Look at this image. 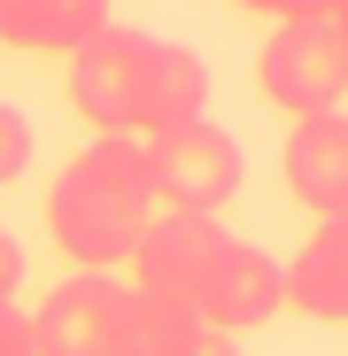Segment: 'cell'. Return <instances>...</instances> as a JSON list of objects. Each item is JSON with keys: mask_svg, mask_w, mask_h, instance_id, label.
Wrapping results in <instances>:
<instances>
[{"mask_svg": "<svg viewBox=\"0 0 348 356\" xmlns=\"http://www.w3.org/2000/svg\"><path fill=\"white\" fill-rule=\"evenodd\" d=\"M155 194H147V163L140 140H93L85 155H70V170L47 194V232L78 271H108L124 264L140 225H147Z\"/></svg>", "mask_w": 348, "mask_h": 356, "instance_id": "1", "label": "cell"}, {"mask_svg": "<svg viewBox=\"0 0 348 356\" xmlns=\"http://www.w3.org/2000/svg\"><path fill=\"white\" fill-rule=\"evenodd\" d=\"M140 163H147V194L163 209H201V217H217V202H232L248 178L240 140L217 116H194V124H170V132L140 140Z\"/></svg>", "mask_w": 348, "mask_h": 356, "instance_id": "2", "label": "cell"}, {"mask_svg": "<svg viewBox=\"0 0 348 356\" xmlns=\"http://www.w3.org/2000/svg\"><path fill=\"white\" fill-rule=\"evenodd\" d=\"M256 86L263 101H279L286 116H325L348 93V54H340V24H271L263 54H256Z\"/></svg>", "mask_w": 348, "mask_h": 356, "instance_id": "3", "label": "cell"}, {"mask_svg": "<svg viewBox=\"0 0 348 356\" xmlns=\"http://www.w3.org/2000/svg\"><path fill=\"white\" fill-rule=\"evenodd\" d=\"M186 302L201 310V325L209 333H256L263 318H279V302H286V271H279V256H263V248H248V241H224L209 248V264L194 271V286H186Z\"/></svg>", "mask_w": 348, "mask_h": 356, "instance_id": "4", "label": "cell"}, {"mask_svg": "<svg viewBox=\"0 0 348 356\" xmlns=\"http://www.w3.org/2000/svg\"><path fill=\"white\" fill-rule=\"evenodd\" d=\"M147 31L108 24L70 54V108L101 140H132V108H140V70H147Z\"/></svg>", "mask_w": 348, "mask_h": 356, "instance_id": "5", "label": "cell"}, {"mask_svg": "<svg viewBox=\"0 0 348 356\" xmlns=\"http://www.w3.org/2000/svg\"><path fill=\"white\" fill-rule=\"evenodd\" d=\"M124 294L108 271H78L31 310L39 356H124Z\"/></svg>", "mask_w": 348, "mask_h": 356, "instance_id": "6", "label": "cell"}, {"mask_svg": "<svg viewBox=\"0 0 348 356\" xmlns=\"http://www.w3.org/2000/svg\"><path fill=\"white\" fill-rule=\"evenodd\" d=\"M286 194L310 217H348V116H295L286 132Z\"/></svg>", "mask_w": 348, "mask_h": 356, "instance_id": "7", "label": "cell"}, {"mask_svg": "<svg viewBox=\"0 0 348 356\" xmlns=\"http://www.w3.org/2000/svg\"><path fill=\"white\" fill-rule=\"evenodd\" d=\"M217 241H224V232H217V217H201V209H147V225H140V241H132L124 264H132L140 286H155V294H186Z\"/></svg>", "mask_w": 348, "mask_h": 356, "instance_id": "8", "label": "cell"}, {"mask_svg": "<svg viewBox=\"0 0 348 356\" xmlns=\"http://www.w3.org/2000/svg\"><path fill=\"white\" fill-rule=\"evenodd\" d=\"M209 108V63L194 47H170L155 39L147 47V70H140V108H132V140H155L170 124H194Z\"/></svg>", "mask_w": 348, "mask_h": 356, "instance_id": "9", "label": "cell"}, {"mask_svg": "<svg viewBox=\"0 0 348 356\" xmlns=\"http://www.w3.org/2000/svg\"><path fill=\"white\" fill-rule=\"evenodd\" d=\"M279 271H286V310L317 325H348V217H317V232Z\"/></svg>", "mask_w": 348, "mask_h": 356, "instance_id": "10", "label": "cell"}, {"mask_svg": "<svg viewBox=\"0 0 348 356\" xmlns=\"http://www.w3.org/2000/svg\"><path fill=\"white\" fill-rule=\"evenodd\" d=\"M108 24V0H0V47L16 54H78Z\"/></svg>", "mask_w": 348, "mask_h": 356, "instance_id": "11", "label": "cell"}, {"mask_svg": "<svg viewBox=\"0 0 348 356\" xmlns=\"http://www.w3.org/2000/svg\"><path fill=\"white\" fill-rule=\"evenodd\" d=\"M201 310L186 294H155V286H132L124 294V356H186L201 341Z\"/></svg>", "mask_w": 348, "mask_h": 356, "instance_id": "12", "label": "cell"}, {"mask_svg": "<svg viewBox=\"0 0 348 356\" xmlns=\"http://www.w3.org/2000/svg\"><path fill=\"white\" fill-rule=\"evenodd\" d=\"M24 170H31V116L0 101V186H16Z\"/></svg>", "mask_w": 348, "mask_h": 356, "instance_id": "13", "label": "cell"}, {"mask_svg": "<svg viewBox=\"0 0 348 356\" xmlns=\"http://www.w3.org/2000/svg\"><path fill=\"white\" fill-rule=\"evenodd\" d=\"M256 16H271V24H333L340 0H256Z\"/></svg>", "mask_w": 348, "mask_h": 356, "instance_id": "14", "label": "cell"}, {"mask_svg": "<svg viewBox=\"0 0 348 356\" xmlns=\"http://www.w3.org/2000/svg\"><path fill=\"white\" fill-rule=\"evenodd\" d=\"M0 356H39V341H31V310H24V302H0Z\"/></svg>", "mask_w": 348, "mask_h": 356, "instance_id": "15", "label": "cell"}, {"mask_svg": "<svg viewBox=\"0 0 348 356\" xmlns=\"http://www.w3.org/2000/svg\"><path fill=\"white\" fill-rule=\"evenodd\" d=\"M16 286H24V248L16 232H0V302H16Z\"/></svg>", "mask_w": 348, "mask_h": 356, "instance_id": "16", "label": "cell"}, {"mask_svg": "<svg viewBox=\"0 0 348 356\" xmlns=\"http://www.w3.org/2000/svg\"><path fill=\"white\" fill-rule=\"evenodd\" d=\"M186 356H240V348H232V341H224V333H201V341H194V348H186Z\"/></svg>", "mask_w": 348, "mask_h": 356, "instance_id": "17", "label": "cell"}, {"mask_svg": "<svg viewBox=\"0 0 348 356\" xmlns=\"http://www.w3.org/2000/svg\"><path fill=\"white\" fill-rule=\"evenodd\" d=\"M333 24H340V54H348V8H340V16H333Z\"/></svg>", "mask_w": 348, "mask_h": 356, "instance_id": "18", "label": "cell"}, {"mask_svg": "<svg viewBox=\"0 0 348 356\" xmlns=\"http://www.w3.org/2000/svg\"><path fill=\"white\" fill-rule=\"evenodd\" d=\"M340 8H348V0H340Z\"/></svg>", "mask_w": 348, "mask_h": 356, "instance_id": "19", "label": "cell"}]
</instances>
